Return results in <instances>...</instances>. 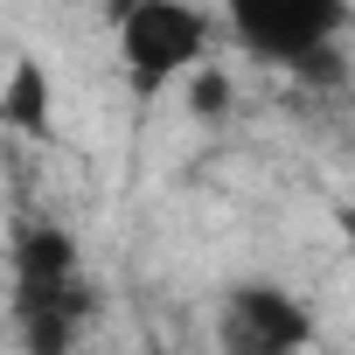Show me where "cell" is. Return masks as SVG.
<instances>
[{
	"instance_id": "cell-1",
	"label": "cell",
	"mask_w": 355,
	"mask_h": 355,
	"mask_svg": "<svg viewBox=\"0 0 355 355\" xmlns=\"http://www.w3.org/2000/svg\"><path fill=\"white\" fill-rule=\"evenodd\" d=\"M209 49V21L189 0H125L119 8V56L139 91H160L174 77H189Z\"/></svg>"
},
{
	"instance_id": "cell-2",
	"label": "cell",
	"mask_w": 355,
	"mask_h": 355,
	"mask_svg": "<svg viewBox=\"0 0 355 355\" xmlns=\"http://www.w3.org/2000/svg\"><path fill=\"white\" fill-rule=\"evenodd\" d=\"M237 35L258 56H279L293 70H334V21H341V0H223Z\"/></svg>"
},
{
	"instance_id": "cell-3",
	"label": "cell",
	"mask_w": 355,
	"mask_h": 355,
	"mask_svg": "<svg viewBox=\"0 0 355 355\" xmlns=\"http://www.w3.org/2000/svg\"><path fill=\"white\" fill-rule=\"evenodd\" d=\"M216 341L223 355H300L313 341V320L279 286H237L216 313Z\"/></svg>"
},
{
	"instance_id": "cell-4",
	"label": "cell",
	"mask_w": 355,
	"mask_h": 355,
	"mask_svg": "<svg viewBox=\"0 0 355 355\" xmlns=\"http://www.w3.org/2000/svg\"><path fill=\"white\" fill-rule=\"evenodd\" d=\"M91 313V293L84 279H15V334L28 355H70L77 327Z\"/></svg>"
},
{
	"instance_id": "cell-5",
	"label": "cell",
	"mask_w": 355,
	"mask_h": 355,
	"mask_svg": "<svg viewBox=\"0 0 355 355\" xmlns=\"http://www.w3.org/2000/svg\"><path fill=\"white\" fill-rule=\"evenodd\" d=\"M0 119L15 132H49V77L35 56H15L8 70V98H0Z\"/></svg>"
},
{
	"instance_id": "cell-6",
	"label": "cell",
	"mask_w": 355,
	"mask_h": 355,
	"mask_svg": "<svg viewBox=\"0 0 355 355\" xmlns=\"http://www.w3.org/2000/svg\"><path fill=\"white\" fill-rule=\"evenodd\" d=\"M230 105V84H223V70H196V112L202 119H216Z\"/></svg>"
}]
</instances>
